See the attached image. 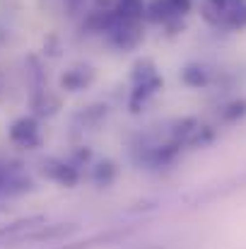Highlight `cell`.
<instances>
[{
    "mask_svg": "<svg viewBox=\"0 0 246 249\" xmlns=\"http://www.w3.org/2000/svg\"><path fill=\"white\" fill-rule=\"evenodd\" d=\"M114 10L123 19H143L145 17V2L143 0H116Z\"/></svg>",
    "mask_w": 246,
    "mask_h": 249,
    "instance_id": "obj_5",
    "label": "cell"
},
{
    "mask_svg": "<svg viewBox=\"0 0 246 249\" xmlns=\"http://www.w3.org/2000/svg\"><path fill=\"white\" fill-rule=\"evenodd\" d=\"M244 116H246V99H234V102H230L222 109V121H227V124H234V121H239Z\"/></svg>",
    "mask_w": 246,
    "mask_h": 249,
    "instance_id": "obj_9",
    "label": "cell"
},
{
    "mask_svg": "<svg viewBox=\"0 0 246 249\" xmlns=\"http://www.w3.org/2000/svg\"><path fill=\"white\" fill-rule=\"evenodd\" d=\"M94 80V71L92 68H73L61 78V87L68 92H80Z\"/></svg>",
    "mask_w": 246,
    "mask_h": 249,
    "instance_id": "obj_3",
    "label": "cell"
},
{
    "mask_svg": "<svg viewBox=\"0 0 246 249\" xmlns=\"http://www.w3.org/2000/svg\"><path fill=\"white\" fill-rule=\"evenodd\" d=\"M133 94H131V102H128V107H131V111L133 114H138L140 109H143V104L162 87V78L160 75H155V78H150V80H143V83H133Z\"/></svg>",
    "mask_w": 246,
    "mask_h": 249,
    "instance_id": "obj_2",
    "label": "cell"
},
{
    "mask_svg": "<svg viewBox=\"0 0 246 249\" xmlns=\"http://www.w3.org/2000/svg\"><path fill=\"white\" fill-rule=\"evenodd\" d=\"M109 36H111L114 46H118V49H135L143 41L140 19H123V17H118L116 24L109 29Z\"/></svg>",
    "mask_w": 246,
    "mask_h": 249,
    "instance_id": "obj_1",
    "label": "cell"
},
{
    "mask_svg": "<svg viewBox=\"0 0 246 249\" xmlns=\"http://www.w3.org/2000/svg\"><path fill=\"white\" fill-rule=\"evenodd\" d=\"M145 17L152 19V22H164V24H166L169 19H174V17H179V15H174L169 0H155V2H150V5L145 7Z\"/></svg>",
    "mask_w": 246,
    "mask_h": 249,
    "instance_id": "obj_7",
    "label": "cell"
},
{
    "mask_svg": "<svg viewBox=\"0 0 246 249\" xmlns=\"http://www.w3.org/2000/svg\"><path fill=\"white\" fill-rule=\"evenodd\" d=\"M10 136H12V141H17V143H36V121L34 119H19L15 126H12V131H10Z\"/></svg>",
    "mask_w": 246,
    "mask_h": 249,
    "instance_id": "obj_4",
    "label": "cell"
},
{
    "mask_svg": "<svg viewBox=\"0 0 246 249\" xmlns=\"http://www.w3.org/2000/svg\"><path fill=\"white\" fill-rule=\"evenodd\" d=\"M169 5H171V10H174V15H186L188 10H191V5H193V0H169Z\"/></svg>",
    "mask_w": 246,
    "mask_h": 249,
    "instance_id": "obj_11",
    "label": "cell"
},
{
    "mask_svg": "<svg viewBox=\"0 0 246 249\" xmlns=\"http://www.w3.org/2000/svg\"><path fill=\"white\" fill-rule=\"evenodd\" d=\"M181 83L200 89V87H205V85L210 83V75H208V71L203 66H186L181 71Z\"/></svg>",
    "mask_w": 246,
    "mask_h": 249,
    "instance_id": "obj_6",
    "label": "cell"
},
{
    "mask_svg": "<svg viewBox=\"0 0 246 249\" xmlns=\"http://www.w3.org/2000/svg\"><path fill=\"white\" fill-rule=\"evenodd\" d=\"M222 27H227V29H246V2H239V5L230 7L222 15Z\"/></svg>",
    "mask_w": 246,
    "mask_h": 249,
    "instance_id": "obj_8",
    "label": "cell"
},
{
    "mask_svg": "<svg viewBox=\"0 0 246 249\" xmlns=\"http://www.w3.org/2000/svg\"><path fill=\"white\" fill-rule=\"evenodd\" d=\"M114 177H116V167H114V162L104 160V162H99V165L94 167V181H97V184H109Z\"/></svg>",
    "mask_w": 246,
    "mask_h": 249,
    "instance_id": "obj_10",
    "label": "cell"
}]
</instances>
